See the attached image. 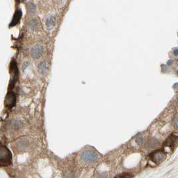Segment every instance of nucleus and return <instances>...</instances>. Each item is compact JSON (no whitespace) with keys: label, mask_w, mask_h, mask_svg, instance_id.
I'll return each instance as SVG.
<instances>
[{"label":"nucleus","mask_w":178,"mask_h":178,"mask_svg":"<svg viewBox=\"0 0 178 178\" xmlns=\"http://www.w3.org/2000/svg\"><path fill=\"white\" fill-rule=\"evenodd\" d=\"M1 156H0V159H1V166H7L11 163V154L10 151L4 145H1Z\"/></svg>","instance_id":"nucleus-1"},{"label":"nucleus","mask_w":178,"mask_h":178,"mask_svg":"<svg viewBox=\"0 0 178 178\" xmlns=\"http://www.w3.org/2000/svg\"><path fill=\"white\" fill-rule=\"evenodd\" d=\"M44 48L41 44H36L30 50V54L34 59H38L42 56Z\"/></svg>","instance_id":"nucleus-2"},{"label":"nucleus","mask_w":178,"mask_h":178,"mask_svg":"<svg viewBox=\"0 0 178 178\" xmlns=\"http://www.w3.org/2000/svg\"><path fill=\"white\" fill-rule=\"evenodd\" d=\"M150 157L151 159L155 163H161L165 160L166 155L162 151H156L150 155Z\"/></svg>","instance_id":"nucleus-3"},{"label":"nucleus","mask_w":178,"mask_h":178,"mask_svg":"<svg viewBox=\"0 0 178 178\" xmlns=\"http://www.w3.org/2000/svg\"><path fill=\"white\" fill-rule=\"evenodd\" d=\"M82 159L85 162H93L94 161L96 160L97 159V154H95L94 152H92V151L87 150L84 152L81 155Z\"/></svg>","instance_id":"nucleus-4"},{"label":"nucleus","mask_w":178,"mask_h":178,"mask_svg":"<svg viewBox=\"0 0 178 178\" xmlns=\"http://www.w3.org/2000/svg\"><path fill=\"white\" fill-rule=\"evenodd\" d=\"M56 24V21L55 17L52 16H50L46 19L45 20V26L47 30L48 31H51L54 28H55Z\"/></svg>","instance_id":"nucleus-5"},{"label":"nucleus","mask_w":178,"mask_h":178,"mask_svg":"<svg viewBox=\"0 0 178 178\" xmlns=\"http://www.w3.org/2000/svg\"><path fill=\"white\" fill-rule=\"evenodd\" d=\"M15 103H16V97L13 93H9L7 95L6 99H5V105L8 108H11L14 106Z\"/></svg>","instance_id":"nucleus-6"},{"label":"nucleus","mask_w":178,"mask_h":178,"mask_svg":"<svg viewBox=\"0 0 178 178\" xmlns=\"http://www.w3.org/2000/svg\"><path fill=\"white\" fill-rule=\"evenodd\" d=\"M48 70V63L46 60H42L40 62L38 65V71L40 73L44 74Z\"/></svg>","instance_id":"nucleus-7"},{"label":"nucleus","mask_w":178,"mask_h":178,"mask_svg":"<svg viewBox=\"0 0 178 178\" xmlns=\"http://www.w3.org/2000/svg\"><path fill=\"white\" fill-rule=\"evenodd\" d=\"M178 141V136L175 135H171L170 137L168 138V139L166 141V143H167V146H173L176 143H177Z\"/></svg>","instance_id":"nucleus-8"},{"label":"nucleus","mask_w":178,"mask_h":178,"mask_svg":"<svg viewBox=\"0 0 178 178\" xmlns=\"http://www.w3.org/2000/svg\"><path fill=\"white\" fill-rule=\"evenodd\" d=\"M133 177V175L129 173H123L118 174V175H116L114 178H131Z\"/></svg>","instance_id":"nucleus-9"},{"label":"nucleus","mask_w":178,"mask_h":178,"mask_svg":"<svg viewBox=\"0 0 178 178\" xmlns=\"http://www.w3.org/2000/svg\"><path fill=\"white\" fill-rule=\"evenodd\" d=\"M173 125L175 126V127H178V117L175 118V119L173 120Z\"/></svg>","instance_id":"nucleus-10"},{"label":"nucleus","mask_w":178,"mask_h":178,"mask_svg":"<svg viewBox=\"0 0 178 178\" xmlns=\"http://www.w3.org/2000/svg\"><path fill=\"white\" fill-rule=\"evenodd\" d=\"M173 54L174 56H178V49L176 48V49L174 50L173 51Z\"/></svg>","instance_id":"nucleus-11"},{"label":"nucleus","mask_w":178,"mask_h":178,"mask_svg":"<svg viewBox=\"0 0 178 178\" xmlns=\"http://www.w3.org/2000/svg\"><path fill=\"white\" fill-rule=\"evenodd\" d=\"M172 62H173V60H169L167 62V64H168V65H170V64H170V63H172Z\"/></svg>","instance_id":"nucleus-12"},{"label":"nucleus","mask_w":178,"mask_h":178,"mask_svg":"<svg viewBox=\"0 0 178 178\" xmlns=\"http://www.w3.org/2000/svg\"><path fill=\"white\" fill-rule=\"evenodd\" d=\"M66 178H74L73 176H71V175H69V176H68V177H67Z\"/></svg>","instance_id":"nucleus-13"},{"label":"nucleus","mask_w":178,"mask_h":178,"mask_svg":"<svg viewBox=\"0 0 178 178\" xmlns=\"http://www.w3.org/2000/svg\"><path fill=\"white\" fill-rule=\"evenodd\" d=\"M177 35H178V34H177Z\"/></svg>","instance_id":"nucleus-14"}]
</instances>
